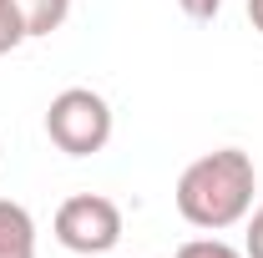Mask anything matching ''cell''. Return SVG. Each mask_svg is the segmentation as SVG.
Listing matches in <instances>:
<instances>
[{
  "label": "cell",
  "instance_id": "cell-1",
  "mask_svg": "<svg viewBox=\"0 0 263 258\" xmlns=\"http://www.w3.org/2000/svg\"><path fill=\"white\" fill-rule=\"evenodd\" d=\"M253 193H258L253 157L243 147H218V152H202L197 162L182 167L172 197H177V213L193 228L223 233L253 213Z\"/></svg>",
  "mask_w": 263,
  "mask_h": 258
},
{
  "label": "cell",
  "instance_id": "cell-2",
  "mask_svg": "<svg viewBox=\"0 0 263 258\" xmlns=\"http://www.w3.org/2000/svg\"><path fill=\"white\" fill-rule=\"evenodd\" d=\"M46 137L66 157H91L111 142V106L91 86H66L46 106Z\"/></svg>",
  "mask_w": 263,
  "mask_h": 258
},
{
  "label": "cell",
  "instance_id": "cell-3",
  "mask_svg": "<svg viewBox=\"0 0 263 258\" xmlns=\"http://www.w3.org/2000/svg\"><path fill=\"white\" fill-rule=\"evenodd\" d=\"M51 228H56V243L61 248L97 258V253L117 248V238H122V208L111 197H101V193H76L56 208V223Z\"/></svg>",
  "mask_w": 263,
  "mask_h": 258
},
{
  "label": "cell",
  "instance_id": "cell-4",
  "mask_svg": "<svg viewBox=\"0 0 263 258\" xmlns=\"http://www.w3.org/2000/svg\"><path fill=\"white\" fill-rule=\"evenodd\" d=\"M0 258H35V218L10 197H0Z\"/></svg>",
  "mask_w": 263,
  "mask_h": 258
},
{
  "label": "cell",
  "instance_id": "cell-5",
  "mask_svg": "<svg viewBox=\"0 0 263 258\" xmlns=\"http://www.w3.org/2000/svg\"><path fill=\"white\" fill-rule=\"evenodd\" d=\"M21 5V21H26V35H51L66 26L71 15V0H15Z\"/></svg>",
  "mask_w": 263,
  "mask_h": 258
},
{
  "label": "cell",
  "instance_id": "cell-6",
  "mask_svg": "<svg viewBox=\"0 0 263 258\" xmlns=\"http://www.w3.org/2000/svg\"><path fill=\"white\" fill-rule=\"evenodd\" d=\"M21 41H31V35H26V21H21V5H15V0H0V56L15 51Z\"/></svg>",
  "mask_w": 263,
  "mask_h": 258
},
{
  "label": "cell",
  "instance_id": "cell-7",
  "mask_svg": "<svg viewBox=\"0 0 263 258\" xmlns=\"http://www.w3.org/2000/svg\"><path fill=\"white\" fill-rule=\"evenodd\" d=\"M172 258H248V253H238V248L223 243V238H193V243H182Z\"/></svg>",
  "mask_w": 263,
  "mask_h": 258
},
{
  "label": "cell",
  "instance_id": "cell-8",
  "mask_svg": "<svg viewBox=\"0 0 263 258\" xmlns=\"http://www.w3.org/2000/svg\"><path fill=\"white\" fill-rule=\"evenodd\" d=\"M243 253H248V258H263V208H253V218H248V238H243Z\"/></svg>",
  "mask_w": 263,
  "mask_h": 258
},
{
  "label": "cell",
  "instance_id": "cell-9",
  "mask_svg": "<svg viewBox=\"0 0 263 258\" xmlns=\"http://www.w3.org/2000/svg\"><path fill=\"white\" fill-rule=\"evenodd\" d=\"M177 5H182L187 21H213V15L223 10V0H177Z\"/></svg>",
  "mask_w": 263,
  "mask_h": 258
},
{
  "label": "cell",
  "instance_id": "cell-10",
  "mask_svg": "<svg viewBox=\"0 0 263 258\" xmlns=\"http://www.w3.org/2000/svg\"><path fill=\"white\" fill-rule=\"evenodd\" d=\"M248 21H253V31H263V0H248Z\"/></svg>",
  "mask_w": 263,
  "mask_h": 258
}]
</instances>
